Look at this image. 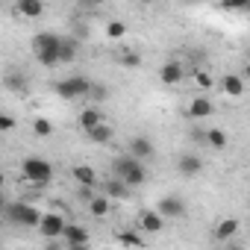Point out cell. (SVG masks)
Returning <instances> with one entry per match:
<instances>
[{
  "instance_id": "cell-32",
  "label": "cell",
  "mask_w": 250,
  "mask_h": 250,
  "mask_svg": "<svg viewBox=\"0 0 250 250\" xmlns=\"http://www.w3.org/2000/svg\"><path fill=\"white\" fill-rule=\"evenodd\" d=\"M194 83H197V88H212V77L206 71H197L194 74Z\"/></svg>"
},
{
  "instance_id": "cell-5",
  "label": "cell",
  "mask_w": 250,
  "mask_h": 250,
  "mask_svg": "<svg viewBox=\"0 0 250 250\" xmlns=\"http://www.w3.org/2000/svg\"><path fill=\"white\" fill-rule=\"evenodd\" d=\"M53 88H56V94H59L62 100H80V97H88L91 80H85V77L74 74V77H65V80H59Z\"/></svg>"
},
{
  "instance_id": "cell-10",
  "label": "cell",
  "mask_w": 250,
  "mask_h": 250,
  "mask_svg": "<svg viewBox=\"0 0 250 250\" xmlns=\"http://www.w3.org/2000/svg\"><path fill=\"white\" fill-rule=\"evenodd\" d=\"M130 153L147 162V159L156 156V147H153V142H150L147 136H133V139H130Z\"/></svg>"
},
{
  "instance_id": "cell-1",
  "label": "cell",
  "mask_w": 250,
  "mask_h": 250,
  "mask_svg": "<svg viewBox=\"0 0 250 250\" xmlns=\"http://www.w3.org/2000/svg\"><path fill=\"white\" fill-rule=\"evenodd\" d=\"M112 177L124 180V183L133 186V188L145 186V183H147V168H145V159H139V156H133V153L112 159Z\"/></svg>"
},
{
  "instance_id": "cell-12",
  "label": "cell",
  "mask_w": 250,
  "mask_h": 250,
  "mask_svg": "<svg viewBox=\"0 0 250 250\" xmlns=\"http://www.w3.org/2000/svg\"><path fill=\"white\" fill-rule=\"evenodd\" d=\"M183 77H186V71H183V65L174 62V59L159 68V80H162L165 85H177V83H183Z\"/></svg>"
},
{
  "instance_id": "cell-19",
  "label": "cell",
  "mask_w": 250,
  "mask_h": 250,
  "mask_svg": "<svg viewBox=\"0 0 250 250\" xmlns=\"http://www.w3.org/2000/svg\"><path fill=\"white\" fill-rule=\"evenodd\" d=\"M130 191H133V186H127L124 180H118V177H112V180H106V183H103V194H109L112 200H115V197H118V200L130 197Z\"/></svg>"
},
{
  "instance_id": "cell-18",
  "label": "cell",
  "mask_w": 250,
  "mask_h": 250,
  "mask_svg": "<svg viewBox=\"0 0 250 250\" xmlns=\"http://www.w3.org/2000/svg\"><path fill=\"white\" fill-rule=\"evenodd\" d=\"M221 91L229 94V97H241V94H244V77H238V74H224V77H221Z\"/></svg>"
},
{
  "instance_id": "cell-26",
  "label": "cell",
  "mask_w": 250,
  "mask_h": 250,
  "mask_svg": "<svg viewBox=\"0 0 250 250\" xmlns=\"http://www.w3.org/2000/svg\"><path fill=\"white\" fill-rule=\"evenodd\" d=\"M115 241L124 244V247H142L145 244V238L136 235V232H115Z\"/></svg>"
},
{
  "instance_id": "cell-17",
  "label": "cell",
  "mask_w": 250,
  "mask_h": 250,
  "mask_svg": "<svg viewBox=\"0 0 250 250\" xmlns=\"http://www.w3.org/2000/svg\"><path fill=\"white\" fill-rule=\"evenodd\" d=\"M97 124H103V112L97 109V103H91L88 109L80 112V127H83V133H88V130L97 127Z\"/></svg>"
},
{
  "instance_id": "cell-3",
  "label": "cell",
  "mask_w": 250,
  "mask_h": 250,
  "mask_svg": "<svg viewBox=\"0 0 250 250\" xmlns=\"http://www.w3.org/2000/svg\"><path fill=\"white\" fill-rule=\"evenodd\" d=\"M21 174H24V180H27L30 186H36V188H47V186L53 183V165H50L47 159H39V156L24 159V162H21Z\"/></svg>"
},
{
  "instance_id": "cell-15",
  "label": "cell",
  "mask_w": 250,
  "mask_h": 250,
  "mask_svg": "<svg viewBox=\"0 0 250 250\" xmlns=\"http://www.w3.org/2000/svg\"><path fill=\"white\" fill-rule=\"evenodd\" d=\"M85 139H88L91 145H109V142L115 139V127L103 121V124H97L94 130H88V133H85Z\"/></svg>"
},
{
  "instance_id": "cell-29",
  "label": "cell",
  "mask_w": 250,
  "mask_h": 250,
  "mask_svg": "<svg viewBox=\"0 0 250 250\" xmlns=\"http://www.w3.org/2000/svg\"><path fill=\"white\" fill-rule=\"evenodd\" d=\"M124 36H127V24H121V21H109V24H106V39L118 42V39H124Z\"/></svg>"
},
{
  "instance_id": "cell-33",
  "label": "cell",
  "mask_w": 250,
  "mask_h": 250,
  "mask_svg": "<svg viewBox=\"0 0 250 250\" xmlns=\"http://www.w3.org/2000/svg\"><path fill=\"white\" fill-rule=\"evenodd\" d=\"M244 80H250V62L244 65Z\"/></svg>"
},
{
  "instance_id": "cell-25",
  "label": "cell",
  "mask_w": 250,
  "mask_h": 250,
  "mask_svg": "<svg viewBox=\"0 0 250 250\" xmlns=\"http://www.w3.org/2000/svg\"><path fill=\"white\" fill-rule=\"evenodd\" d=\"M33 133H36L39 139H50V136H53V121L36 118V121H33Z\"/></svg>"
},
{
  "instance_id": "cell-6",
  "label": "cell",
  "mask_w": 250,
  "mask_h": 250,
  "mask_svg": "<svg viewBox=\"0 0 250 250\" xmlns=\"http://www.w3.org/2000/svg\"><path fill=\"white\" fill-rule=\"evenodd\" d=\"M65 227H68L65 215H59V212H44V215H42V224H39V232H42L47 241H53V238H62Z\"/></svg>"
},
{
  "instance_id": "cell-11",
  "label": "cell",
  "mask_w": 250,
  "mask_h": 250,
  "mask_svg": "<svg viewBox=\"0 0 250 250\" xmlns=\"http://www.w3.org/2000/svg\"><path fill=\"white\" fill-rule=\"evenodd\" d=\"M62 238H65V244L71 247V250H77V247H88V232L83 229V227H77V224H68L65 227V232H62Z\"/></svg>"
},
{
  "instance_id": "cell-4",
  "label": "cell",
  "mask_w": 250,
  "mask_h": 250,
  "mask_svg": "<svg viewBox=\"0 0 250 250\" xmlns=\"http://www.w3.org/2000/svg\"><path fill=\"white\" fill-rule=\"evenodd\" d=\"M42 215L44 212H39L30 203H6V221H12L15 227H39Z\"/></svg>"
},
{
  "instance_id": "cell-31",
  "label": "cell",
  "mask_w": 250,
  "mask_h": 250,
  "mask_svg": "<svg viewBox=\"0 0 250 250\" xmlns=\"http://www.w3.org/2000/svg\"><path fill=\"white\" fill-rule=\"evenodd\" d=\"M12 130H15V118L9 112H3L0 115V133H12Z\"/></svg>"
},
{
  "instance_id": "cell-2",
  "label": "cell",
  "mask_w": 250,
  "mask_h": 250,
  "mask_svg": "<svg viewBox=\"0 0 250 250\" xmlns=\"http://www.w3.org/2000/svg\"><path fill=\"white\" fill-rule=\"evenodd\" d=\"M59 47H62V36L56 33H39L33 39V53L44 68H59Z\"/></svg>"
},
{
  "instance_id": "cell-23",
  "label": "cell",
  "mask_w": 250,
  "mask_h": 250,
  "mask_svg": "<svg viewBox=\"0 0 250 250\" xmlns=\"http://www.w3.org/2000/svg\"><path fill=\"white\" fill-rule=\"evenodd\" d=\"M203 139H206V145H209V147H215V150H224V147H227V133H224L221 127L206 130V136H203Z\"/></svg>"
},
{
  "instance_id": "cell-21",
  "label": "cell",
  "mask_w": 250,
  "mask_h": 250,
  "mask_svg": "<svg viewBox=\"0 0 250 250\" xmlns=\"http://www.w3.org/2000/svg\"><path fill=\"white\" fill-rule=\"evenodd\" d=\"M77 53H80V42H77V39H71V36H62L59 62H62V65H68V62H74V59H77Z\"/></svg>"
},
{
  "instance_id": "cell-24",
  "label": "cell",
  "mask_w": 250,
  "mask_h": 250,
  "mask_svg": "<svg viewBox=\"0 0 250 250\" xmlns=\"http://www.w3.org/2000/svg\"><path fill=\"white\" fill-rule=\"evenodd\" d=\"M6 88L15 91V94H27V77L24 74H6Z\"/></svg>"
},
{
  "instance_id": "cell-27",
  "label": "cell",
  "mask_w": 250,
  "mask_h": 250,
  "mask_svg": "<svg viewBox=\"0 0 250 250\" xmlns=\"http://www.w3.org/2000/svg\"><path fill=\"white\" fill-rule=\"evenodd\" d=\"M118 62H121L124 68H139V65H142V53H139V50H124V53L118 56Z\"/></svg>"
},
{
  "instance_id": "cell-9",
  "label": "cell",
  "mask_w": 250,
  "mask_h": 250,
  "mask_svg": "<svg viewBox=\"0 0 250 250\" xmlns=\"http://www.w3.org/2000/svg\"><path fill=\"white\" fill-rule=\"evenodd\" d=\"M165 215L159 212V209H145L142 215H139V227L145 229V232H150V235H156V232H162L165 229Z\"/></svg>"
},
{
  "instance_id": "cell-16",
  "label": "cell",
  "mask_w": 250,
  "mask_h": 250,
  "mask_svg": "<svg viewBox=\"0 0 250 250\" xmlns=\"http://www.w3.org/2000/svg\"><path fill=\"white\" fill-rule=\"evenodd\" d=\"M15 9H18V15H24V18L36 21V18H42V15H44V0H18Z\"/></svg>"
},
{
  "instance_id": "cell-30",
  "label": "cell",
  "mask_w": 250,
  "mask_h": 250,
  "mask_svg": "<svg viewBox=\"0 0 250 250\" xmlns=\"http://www.w3.org/2000/svg\"><path fill=\"white\" fill-rule=\"evenodd\" d=\"M218 3L227 9H235V12H250V0H218Z\"/></svg>"
},
{
  "instance_id": "cell-35",
  "label": "cell",
  "mask_w": 250,
  "mask_h": 250,
  "mask_svg": "<svg viewBox=\"0 0 250 250\" xmlns=\"http://www.w3.org/2000/svg\"><path fill=\"white\" fill-rule=\"evenodd\" d=\"M88 3H103V0H88Z\"/></svg>"
},
{
  "instance_id": "cell-7",
  "label": "cell",
  "mask_w": 250,
  "mask_h": 250,
  "mask_svg": "<svg viewBox=\"0 0 250 250\" xmlns=\"http://www.w3.org/2000/svg\"><path fill=\"white\" fill-rule=\"evenodd\" d=\"M156 209H159L168 221H174V218H183V215H186V200L177 197V194H165V197H159Z\"/></svg>"
},
{
  "instance_id": "cell-14",
  "label": "cell",
  "mask_w": 250,
  "mask_h": 250,
  "mask_svg": "<svg viewBox=\"0 0 250 250\" xmlns=\"http://www.w3.org/2000/svg\"><path fill=\"white\" fill-rule=\"evenodd\" d=\"M71 177H74L83 188H94V186L100 183V180H97V171H94L91 165H74V168H71Z\"/></svg>"
},
{
  "instance_id": "cell-8",
  "label": "cell",
  "mask_w": 250,
  "mask_h": 250,
  "mask_svg": "<svg viewBox=\"0 0 250 250\" xmlns=\"http://www.w3.org/2000/svg\"><path fill=\"white\" fill-rule=\"evenodd\" d=\"M177 171H180V177L194 180L203 171V159L197 153H183V156H177Z\"/></svg>"
},
{
  "instance_id": "cell-22",
  "label": "cell",
  "mask_w": 250,
  "mask_h": 250,
  "mask_svg": "<svg viewBox=\"0 0 250 250\" xmlns=\"http://www.w3.org/2000/svg\"><path fill=\"white\" fill-rule=\"evenodd\" d=\"M109 209H112V197H109V194H94V197L88 200V212H91L94 218H106Z\"/></svg>"
},
{
  "instance_id": "cell-20",
  "label": "cell",
  "mask_w": 250,
  "mask_h": 250,
  "mask_svg": "<svg viewBox=\"0 0 250 250\" xmlns=\"http://www.w3.org/2000/svg\"><path fill=\"white\" fill-rule=\"evenodd\" d=\"M238 218H224V221H218V227H215V238L218 241H229V238H235V232H238Z\"/></svg>"
},
{
  "instance_id": "cell-28",
  "label": "cell",
  "mask_w": 250,
  "mask_h": 250,
  "mask_svg": "<svg viewBox=\"0 0 250 250\" xmlns=\"http://www.w3.org/2000/svg\"><path fill=\"white\" fill-rule=\"evenodd\" d=\"M88 97H91V103H103L106 97H109V88H106V83H91V88H88Z\"/></svg>"
},
{
  "instance_id": "cell-13",
  "label": "cell",
  "mask_w": 250,
  "mask_h": 250,
  "mask_svg": "<svg viewBox=\"0 0 250 250\" xmlns=\"http://www.w3.org/2000/svg\"><path fill=\"white\" fill-rule=\"evenodd\" d=\"M212 112H215V103L209 100V97H194L191 103H188V109H186V115L188 118H212Z\"/></svg>"
},
{
  "instance_id": "cell-34",
  "label": "cell",
  "mask_w": 250,
  "mask_h": 250,
  "mask_svg": "<svg viewBox=\"0 0 250 250\" xmlns=\"http://www.w3.org/2000/svg\"><path fill=\"white\" fill-rule=\"evenodd\" d=\"M139 3H142V6H150V3H156V0H139Z\"/></svg>"
}]
</instances>
